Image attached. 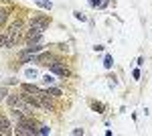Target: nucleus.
I'll return each instance as SVG.
<instances>
[{
	"label": "nucleus",
	"mask_w": 152,
	"mask_h": 136,
	"mask_svg": "<svg viewBox=\"0 0 152 136\" xmlns=\"http://www.w3.org/2000/svg\"><path fill=\"white\" fill-rule=\"evenodd\" d=\"M12 132V128H10V122H8V118H6V116H2V114H0V134H10Z\"/></svg>",
	"instance_id": "obj_8"
},
{
	"label": "nucleus",
	"mask_w": 152,
	"mask_h": 136,
	"mask_svg": "<svg viewBox=\"0 0 152 136\" xmlns=\"http://www.w3.org/2000/svg\"><path fill=\"white\" fill-rule=\"evenodd\" d=\"M24 77H26V79H37V77H39V71H37L35 67H26L24 69Z\"/></svg>",
	"instance_id": "obj_10"
},
{
	"label": "nucleus",
	"mask_w": 152,
	"mask_h": 136,
	"mask_svg": "<svg viewBox=\"0 0 152 136\" xmlns=\"http://www.w3.org/2000/svg\"><path fill=\"white\" fill-rule=\"evenodd\" d=\"M73 14H75V18H77V21H81V23H85V21H87V16H85L83 12H73Z\"/></svg>",
	"instance_id": "obj_19"
},
{
	"label": "nucleus",
	"mask_w": 152,
	"mask_h": 136,
	"mask_svg": "<svg viewBox=\"0 0 152 136\" xmlns=\"http://www.w3.org/2000/svg\"><path fill=\"white\" fill-rule=\"evenodd\" d=\"M31 26L41 29V31L45 33V31H47V26H49V18H47V16H33V18H31Z\"/></svg>",
	"instance_id": "obj_7"
},
{
	"label": "nucleus",
	"mask_w": 152,
	"mask_h": 136,
	"mask_svg": "<svg viewBox=\"0 0 152 136\" xmlns=\"http://www.w3.org/2000/svg\"><path fill=\"white\" fill-rule=\"evenodd\" d=\"M55 81H57L55 73H47V75H43V83H45V85H55Z\"/></svg>",
	"instance_id": "obj_12"
},
{
	"label": "nucleus",
	"mask_w": 152,
	"mask_h": 136,
	"mask_svg": "<svg viewBox=\"0 0 152 136\" xmlns=\"http://www.w3.org/2000/svg\"><path fill=\"white\" fill-rule=\"evenodd\" d=\"M23 91H26V93H33V96H41V93H45V90L37 87V85H33V83H24V85H23Z\"/></svg>",
	"instance_id": "obj_9"
},
{
	"label": "nucleus",
	"mask_w": 152,
	"mask_h": 136,
	"mask_svg": "<svg viewBox=\"0 0 152 136\" xmlns=\"http://www.w3.org/2000/svg\"><path fill=\"white\" fill-rule=\"evenodd\" d=\"M6 37H8V47H14L20 39H23V23L16 21V23L10 26V31L6 33Z\"/></svg>",
	"instance_id": "obj_3"
},
{
	"label": "nucleus",
	"mask_w": 152,
	"mask_h": 136,
	"mask_svg": "<svg viewBox=\"0 0 152 136\" xmlns=\"http://www.w3.org/2000/svg\"><path fill=\"white\" fill-rule=\"evenodd\" d=\"M91 108H94V110H97V112H104V108H105V106H104V104L94 102V104H91Z\"/></svg>",
	"instance_id": "obj_20"
},
{
	"label": "nucleus",
	"mask_w": 152,
	"mask_h": 136,
	"mask_svg": "<svg viewBox=\"0 0 152 136\" xmlns=\"http://www.w3.org/2000/svg\"><path fill=\"white\" fill-rule=\"evenodd\" d=\"M49 67H51V73H55V75H63V77H65V75H69V67H67L65 63L57 61V59H55Z\"/></svg>",
	"instance_id": "obj_6"
},
{
	"label": "nucleus",
	"mask_w": 152,
	"mask_h": 136,
	"mask_svg": "<svg viewBox=\"0 0 152 136\" xmlns=\"http://www.w3.org/2000/svg\"><path fill=\"white\" fill-rule=\"evenodd\" d=\"M8 106H10V112H20L24 116H33V106L26 102L23 96H10Z\"/></svg>",
	"instance_id": "obj_2"
},
{
	"label": "nucleus",
	"mask_w": 152,
	"mask_h": 136,
	"mask_svg": "<svg viewBox=\"0 0 152 136\" xmlns=\"http://www.w3.org/2000/svg\"><path fill=\"white\" fill-rule=\"evenodd\" d=\"M112 65H114V59H112V55H105V59H104V67H105V69H112Z\"/></svg>",
	"instance_id": "obj_15"
},
{
	"label": "nucleus",
	"mask_w": 152,
	"mask_h": 136,
	"mask_svg": "<svg viewBox=\"0 0 152 136\" xmlns=\"http://www.w3.org/2000/svg\"><path fill=\"white\" fill-rule=\"evenodd\" d=\"M73 134L77 136V134H83V128H75V130H73Z\"/></svg>",
	"instance_id": "obj_25"
},
{
	"label": "nucleus",
	"mask_w": 152,
	"mask_h": 136,
	"mask_svg": "<svg viewBox=\"0 0 152 136\" xmlns=\"http://www.w3.org/2000/svg\"><path fill=\"white\" fill-rule=\"evenodd\" d=\"M6 98V87H0V100H4Z\"/></svg>",
	"instance_id": "obj_24"
},
{
	"label": "nucleus",
	"mask_w": 152,
	"mask_h": 136,
	"mask_svg": "<svg viewBox=\"0 0 152 136\" xmlns=\"http://www.w3.org/2000/svg\"><path fill=\"white\" fill-rule=\"evenodd\" d=\"M14 132L20 134V136H35V134H39V126H37V122L33 120V116H26L20 122H16Z\"/></svg>",
	"instance_id": "obj_1"
},
{
	"label": "nucleus",
	"mask_w": 152,
	"mask_h": 136,
	"mask_svg": "<svg viewBox=\"0 0 152 136\" xmlns=\"http://www.w3.org/2000/svg\"><path fill=\"white\" fill-rule=\"evenodd\" d=\"M37 61H43L45 65H51L53 61H55V57L51 55V53H45V55H41V57H37Z\"/></svg>",
	"instance_id": "obj_11"
},
{
	"label": "nucleus",
	"mask_w": 152,
	"mask_h": 136,
	"mask_svg": "<svg viewBox=\"0 0 152 136\" xmlns=\"http://www.w3.org/2000/svg\"><path fill=\"white\" fill-rule=\"evenodd\" d=\"M89 6H94V8L95 6H105V2L104 0H89Z\"/></svg>",
	"instance_id": "obj_16"
},
{
	"label": "nucleus",
	"mask_w": 152,
	"mask_h": 136,
	"mask_svg": "<svg viewBox=\"0 0 152 136\" xmlns=\"http://www.w3.org/2000/svg\"><path fill=\"white\" fill-rule=\"evenodd\" d=\"M107 83H110V87H118V79H116V75H114V77H107Z\"/></svg>",
	"instance_id": "obj_21"
},
{
	"label": "nucleus",
	"mask_w": 152,
	"mask_h": 136,
	"mask_svg": "<svg viewBox=\"0 0 152 136\" xmlns=\"http://www.w3.org/2000/svg\"><path fill=\"white\" fill-rule=\"evenodd\" d=\"M132 77H134V79H140V69H134V71H132Z\"/></svg>",
	"instance_id": "obj_22"
},
{
	"label": "nucleus",
	"mask_w": 152,
	"mask_h": 136,
	"mask_svg": "<svg viewBox=\"0 0 152 136\" xmlns=\"http://www.w3.org/2000/svg\"><path fill=\"white\" fill-rule=\"evenodd\" d=\"M39 134H51V128L49 126H39Z\"/></svg>",
	"instance_id": "obj_17"
},
{
	"label": "nucleus",
	"mask_w": 152,
	"mask_h": 136,
	"mask_svg": "<svg viewBox=\"0 0 152 136\" xmlns=\"http://www.w3.org/2000/svg\"><path fill=\"white\" fill-rule=\"evenodd\" d=\"M4 21H6V12L2 10L0 12V24H4Z\"/></svg>",
	"instance_id": "obj_23"
},
{
	"label": "nucleus",
	"mask_w": 152,
	"mask_h": 136,
	"mask_svg": "<svg viewBox=\"0 0 152 136\" xmlns=\"http://www.w3.org/2000/svg\"><path fill=\"white\" fill-rule=\"evenodd\" d=\"M39 51H43V45H41V43L26 47L23 53H20V61H31V59H33V55H35V53H39Z\"/></svg>",
	"instance_id": "obj_5"
},
{
	"label": "nucleus",
	"mask_w": 152,
	"mask_h": 136,
	"mask_svg": "<svg viewBox=\"0 0 152 136\" xmlns=\"http://www.w3.org/2000/svg\"><path fill=\"white\" fill-rule=\"evenodd\" d=\"M41 41H43V31L31 26L28 33H26V43H28V45H37V43H41Z\"/></svg>",
	"instance_id": "obj_4"
},
{
	"label": "nucleus",
	"mask_w": 152,
	"mask_h": 136,
	"mask_svg": "<svg viewBox=\"0 0 152 136\" xmlns=\"http://www.w3.org/2000/svg\"><path fill=\"white\" fill-rule=\"evenodd\" d=\"M47 93H49V96H51V98H59V96H61V93H63V91L59 90V87H53V85H49Z\"/></svg>",
	"instance_id": "obj_13"
},
{
	"label": "nucleus",
	"mask_w": 152,
	"mask_h": 136,
	"mask_svg": "<svg viewBox=\"0 0 152 136\" xmlns=\"http://www.w3.org/2000/svg\"><path fill=\"white\" fill-rule=\"evenodd\" d=\"M0 47H8V37L6 35H0Z\"/></svg>",
	"instance_id": "obj_18"
},
{
	"label": "nucleus",
	"mask_w": 152,
	"mask_h": 136,
	"mask_svg": "<svg viewBox=\"0 0 152 136\" xmlns=\"http://www.w3.org/2000/svg\"><path fill=\"white\" fill-rule=\"evenodd\" d=\"M37 2H39V6H41V8H47V10L53 8V2H51V0H37Z\"/></svg>",
	"instance_id": "obj_14"
}]
</instances>
